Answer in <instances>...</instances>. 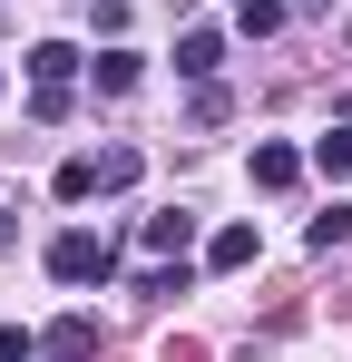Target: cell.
<instances>
[{"label": "cell", "instance_id": "6da1fadb", "mask_svg": "<svg viewBox=\"0 0 352 362\" xmlns=\"http://www.w3.org/2000/svg\"><path fill=\"white\" fill-rule=\"evenodd\" d=\"M49 274H59V284H108V274H117V235H88V226L49 235Z\"/></svg>", "mask_w": 352, "mask_h": 362}, {"label": "cell", "instance_id": "7a4b0ae2", "mask_svg": "<svg viewBox=\"0 0 352 362\" xmlns=\"http://www.w3.org/2000/svg\"><path fill=\"white\" fill-rule=\"evenodd\" d=\"M40 353L49 362H98V323H88V313H59L49 333H40Z\"/></svg>", "mask_w": 352, "mask_h": 362}, {"label": "cell", "instance_id": "3957f363", "mask_svg": "<svg viewBox=\"0 0 352 362\" xmlns=\"http://www.w3.org/2000/svg\"><path fill=\"white\" fill-rule=\"evenodd\" d=\"M303 167H313V177H333V186L352 177V108H343V118H333V127H323L313 147H303Z\"/></svg>", "mask_w": 352, "mask_h": 362}, {"label": "cell", "instance_id": "277c9868", "mask_svg": "<svg viewBox=\"0 0 352 362\" xmlns=\"http://www.w3.org/2000/svg\"><path fill=\"white\" fill-rule=\"evenodd\" d=\"M78 69H88V49H69V40H40V49H30V88H69Z\"/></svg>", "mask_w": 352, "mask_h": 362}, {"label": "cell", "instance_id": "5b68a950", "mask_svg": "<svg viewBox=\"0 0 352 362\" xmlns=\"http://www.w3.org/2000/svg\"><path fill=\"white\" fill-rule=\"evenodd\" d=\"M254 186H264V196L303 186V147H274V137H264V147H254Z\"/></svg>", "mask_w": 352, "mask_h": 362}, {"label": "cell", "instance_id": "8992f818", "mask_svg": "<svg viewBox=\"0 0 352 362\" xmlns=\"http://www.w3.org/2000/svg\"><path fill=\"white\" fill-rule=\"evenodd\" d=\"M254 255H264V235H254V226H216V235H206V264H216V274L254 264Z\"/></svg>", "mask_w": 352, "mask_h": 362}, {"label": "cell", "instance_id": "52a82bcc", "mask_svg": "<svg viewBox=\"0 0 352 362\" xmlns=\"http://www.w3.org/2000/svg\"><path fill=\"white\" fill-rule=\"evenodd\" d=\"M216 59H225V30H186L176 40V69L186 78H216Z\"/></svg>", "mask_w": 352, "mask_h": 362}, {"label": "cell", "instance_id": "ba28073f", "mask_svg": "<svg viewBox=\"0 0 352 362\" xmlns=\"http://www.w3.org/2000/svg\"><path fill=\"white\" fill-rule=\"evenodd\" d=\"M186 245H196V216H186V206L147 216V255H186Z\"/></svg>", "mask_w": 352, "mask_h": 362}, {"label": "cell", "instance_id": "9c48e42d", "mask_svg": "<svg viewBox=\"0 0 352 362\" xmlns=\"http://www.w3.org/2000/svg\"><path fill=\"white\" fill-rule=\"evenodd\" d=\"M186 284H196V274H186V255H167V264H147V274H137V294H147V303H176Z\"/></svg>", "mask_w": 352, "mask_h": 362}, {"label": "cell", "instance_id": "30bf717a", "mask_svg": "<svg viewBox=\"0 0 352 362\" xmlns=\"http://www.w3.org/2000/svg\"><path fill=\"white\" fill-rule=\"evenodd\" d=\"M88 78H98L108 98H127V88H137V49H98V59H88Z\"/></svg>", "mask_w": 352, "mask_h": 362}, {"label": "cell", "instance_id": "8fae6325", "mask_svg": "<svg viewBox=\"0 0 352 362\" xmlns=\"http://www.w3.org/2000/svg\"><path fill=\"white\" fill-rule=\"evenodd\" d=\"M117 186H137V147H98V196H117Z\"/></svg>", "mask_w": 352, "mask_h": 362}, {"label": "cell", "instance_id": "7c38bea8", "mask_svg": "<svg viewBox=\"0 0 352 362\" xmlns=\"http://www.w3.org/2000/svg\"><path fill=\"white\" fill-rule=\"evenodd\" d=\"M303 245H313V255H333V245H352V206H333V216H313V226H303Z\"/></svg>", "mask_w": 352, "mask_h": 362}, {"label": "cell", "instance_id": "4fadbf2b", "mask_svg": "<svg viewBox=\"0 0 352 362\" xmlns=\"http://www.w3.org/2000/svg\"><path fill=\"white\" fill-rule=\"evenodd\" d=\"M225 10H235V30H254V40H264V30L284 20V0H225Z\"/></svg>", "mask_w": 352, "mask_h": 362}, {"label": "cell", "instance_id": "5bb4252c", "mask_svg": "<svg viewBox=\"0 0 352 362\" xmlns=\"http://www.w3.org/2000/svg\"><path fill=\"white\" fill-rule=\"evenodd\" d=\"M40 353V333H20V323H0V362H30Z\"/></svg>", "mask_w": 352, "mask_h": 362}, {"label": "cell", "instance_id": "9a60e30c", "mask_svg": "<svg viewBox=\"0 0 352 362\" xmlns=\"http://www.w3.org/2000/svg\"><path fill=\"white\" fill-rule=\"evenodd\" d=\"M0 88H10V78H0Z\"/></svg>", "mask_w": 352, "mask_h": 362}]
</instances>
